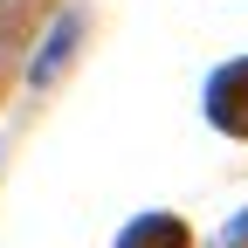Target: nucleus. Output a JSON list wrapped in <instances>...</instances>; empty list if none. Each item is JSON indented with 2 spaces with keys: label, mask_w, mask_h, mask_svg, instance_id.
Returning <instances> with one entry per match:
<instances>
[{
  "label": "nucleus",
  "mask_w": 248,
  "mask_h": 248,
  "mask_svg": "<svg viewBox=\"0 0 248 248\" xmlns=\"http://www.w3.org/2000/svg\"><path fill=\"white\" fill-rule=\"evenodd\" d=\"M117 248H186V228L172 221V214H145V221L124 228V241H117Z\"/></svg>",
  "instance_id": "1"
},
{
  "label": "nucleus",
  "mask_w": 248,
  "mask_h": 248,
  "mask_svg": "<svg viewBox=\"0 0 248 248\" xmlns=\"http://www.w3.org/2000/svg\"><path fill=\"white\" fill-rule=\"evenodd\" d=\"M76 35H83V14H62L55 21V35H48V48L35 55V83H48L62 62H69V48H76Z\"/></svg>",
  "instance_id": "2"
},
{
  "label": "nucleus",
  "mask_w": 248,
  "mask_h": 248,
  "mask_svg": "<svg viewBox=\"0 0 248 248\" xmlns=\"http://www.w3.org/2000/svg\"><path fill=\"white\" fill-rule=\"evenodd\" d=\"M241 241H248V214H234V221L221 228V248H241Z\"/></svg>",
  "instance_id": "3"
},
{
  "label": "nucleus",
  "mask_w": 248,
  "mask_h": 248,
  "mask_svg": "<svg viewBox=\"0 0 248 248\" xmlns=\"http://www.w3.org/2000/svg\"><path fill=\"white\" fill-rule=\"evenodd\" d=\"M0 69H7V35H0Z\"/></svg>",
  "instance_id": "4"
}]
</instances>
